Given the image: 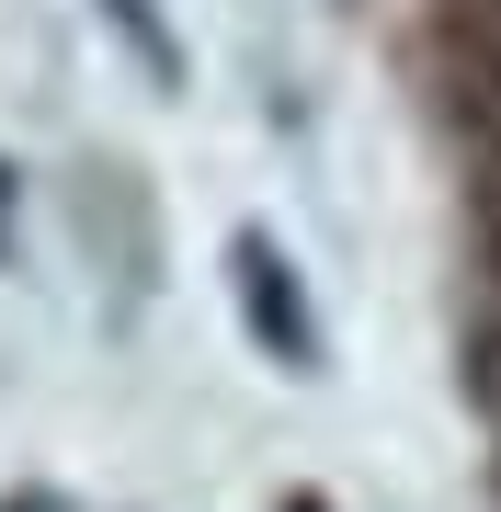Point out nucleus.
I'll use <instances>...</instances> for the list:
<instances>
[{"mask_svg": "<svg viewBox=\"0 0 501 512\" xmlns=\"http://www.w3.org/2000/svg\"><path fill=\"white\" fill-rule=\"evenodd\" d=\"M228 274H240V319H251V342L274 353V365H319V319H308V296H297V274H285L274 239H240V251H228Z\"/></svg>", "mask_w": 501, "mask_h": 512, "instance_id": "nucleus-1", "label": "nucleus"}, {"mask_svg": "<svg viewBox=\"0 0 501 512\" xmlns=\"http://www.w3.org/2000/svg\"><path fill=\"white\" fill-rule=\"evenodd\" d=\"M0 205H12V194H0Z\"/></svg>", "mask_w": 501, "mask_h": 512, "instance_id": "nucleus-2", "label": "nucleus"}]
</instances>
